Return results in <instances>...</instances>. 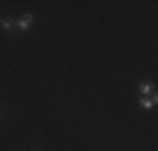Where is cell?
Returning a JSON list of instances; mask_svg holds the SVG:
<instances>
[{
  "label": "cell",
  "mask_w": 158,
  "mask_h": 151,
  "mask_svg": "<svg viewBox=\"0 0 158 151\" xmlns=\"http://www.w3.org/2000/svg\"><path fill=\"white\" fill-rule=\"evenodd\" d=\"M140 106H141V108H145L146 111L153 109V103H152V99H146V97H140Z\"/></svg>",
  "instance_id": "cell-3"
},
{
  "label": "cell",
  "mask_w": 158,
  "mask_h": 151,
  "mask_svg": "<svg viewBox=\"0 0 158 151\" xmlns=\"http://www.w3.org/2000/svg\"><path fill=\"white\" fill-rule=\"evenodd\" d=\"M32 22H34V15L32 14H24L20 20H17V25L20 30H29L32 25Z\"/></svg>",
  "instance_id": "cell-1"
},
{
  "label": "cell",
  "mask_w": 158,
  "mask_h": 151,
  "mask_svg": "<svg viewBox=\"0 0 158 151\" xmlns=\"http://www.w3.org/2000/svg\"><path fill=\"white\" fill-rule=\"evenodd\" d=\"M153 91H155V88H153V84L150 81H143L140 84V92L143 94V96H150Z\"/></svg>",
  "instance_id": "cell-2"
},
{
  "label": "cell",
  "mask_w": 158,
  "mask_h": 151,
  "mask_svg": "<svg viewBox=\"0 0 158 151\" xmlns=\"http://www.w3.org/2000/svg\"><path fill=\"white\" fill-rule=\"evenodd\" d=\"M0 25H2L5 30H10L14 27V20H12V18H3V20L0 22Z\"/></svg>",
  "instance_id": "cell-4"
}]
</instances>
